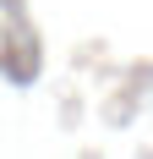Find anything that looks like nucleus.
I'll list each match as a JSON object with an SVG mask.
<instances>
[]
</instances>
